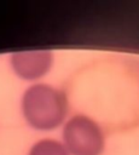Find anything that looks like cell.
<instances>
[{
    "instance_id": "cell-1",
    "label": "cell",
    "mask_w": 139,
    "mask_h": 155,
    "mask_svg": "<svg viewBox=\"0 0 139 155\" xmlns=\"http://www.w3.org/2000/svg\"><path fill=\"white\" fill-rule=\"evenodd\" d=\"M68 111V101L64 92L46 85L30 86L22 97V113L27 122L41 131L58 127Z\"/></svg>"
},
{
    "instance_id": "cell-2",
    "label": "cell",
    "mask_w": 139,
    "mask_h": 155,
    "mask_svg": "<svg viewBox=\"0 0 139 155\" xmlns=\"http://www.w3.org/2000/svg\"><path fill=\"white\" fill-rule=\"evenodd\" d=\"M63 140L70 155H102L105 148L102 127L87 115H75L65 122Z\"/></svg>"
},
{
    "instance_id": "cell-3",
    "label": "cell",
    "mask_w": 139,
    "mask_h": 155,
    "mask_svg": "<svg viewBox=\"0 0 139 155\" xmlns=\"http://www.w3.org/2000/svg\"><path fill=\"white\" fill-rule=\"evenodd\" d=\"M53 56L47 50L21 51L11 56L13 71L24 80H36L46 75L52 67Z\"/></svg>"
},
{
    "instance_id": "cell-4",
    "label": "cell",
    "mask_w": 139,
    "mask_h": 155,
    "mask_svg": "<svg viewBox=\"0 0 139 155\" xmlns=\"http://www.w3.org/2000/svg\"><path fill=\"white\" fill-rule=\"evenodd\" d=\"M29 155H70L65 145L54 139H41L35 143Z\"/></svg>"
}]
</instances>
